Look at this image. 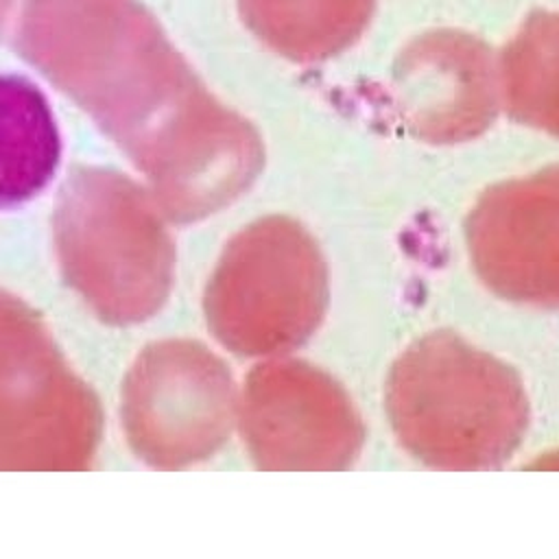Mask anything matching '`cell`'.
Listing matches in <instances>:
<instances>
[{
    "instance_id": "obj_1",
    "label": "cell",
    "mask_w": 559,
    "mask_h": 559,
    "mask_svg": "<svg viewBox=\"0 0 559 559\" xmlns=\"http://www.w3.org/2000/svg\"><path fill=\"white\" fill-rule=\"evenodd\" d=\"M384 408L413 459L452 472L504 465L531 424L518 371L445 330L419 336L393 360Z\"/></svg>"
},
{
    "instance_id": "obj_2",
    "label": "cell",
    "mask_w": 559,
    "mask_h": 559,
    "mask_svg": "<svg viewBox=\"0 0 559 559\" xmlns=\"http://www.w3.org/2000/svg\"><path fill=\"white\" fill-rule=\"evenodd\" d=\"M328 262L312 234L288 216L247 225L225 249L207 288V321L240 356H288L323 323Z\"/></svg>"
},
{
    "instance_id": "obj_3",
    "label": "cell",
    "mask_w": 559,
    "mask_h": 559,
    "mask_svg": "<svg viewBox=\"0 0 559 559\" xmlns=\"http://www.w3.org/2000/svg\"><path fill=\"white\" fill-rule=\"evenodd\" d=\"M236 415L253 463L266 472L347 469L365 443L341 382L290 356L266 358L247 376Z\"/></svg>"
},
{
    "instance_id": "obj_4",
    "label": "cell",
    "mask_w": 559,
    "mask_h": 559,
    "mask_svg": "<svg viewBox=\"0 0 559 559\" xmlns=\"http://www.w3.org/2000/svg\"><path fill=\"white\" fill-rule=\"evenodd\" d=\"M463 234L487 290L520 306L559 308V164L489 186Z\"/></svg>"
},
{
    "instance_id": "obj_5",
    "label": "cell",
    "mask_w": 559,
    "mask_h": 559,
    "mask_svg": "<svg viewBox=\"0 0 559 559\" xmlns=\"http://www.w3.org/2000/svg\"><path fill=\"white\" fill-rule=\"evenodd\" d=\"M386 94L413 138L428 144L474 140L502 109L496 50L461 28L426 31L397 52Z\"/></svg>"
},
{
    "instance_id": "obj_6",
    "label": "cell",
    "mask_w": 559,
    "mask_h": 559,
    "mask_svg": "<svg viewBox=\"0 0 559 559\" xmlns=\"http://www.w3.org/2000/svg\"><path fill=\"white\" fill-rule=\"evenodd\" d=\"M61 153L63 138L46 92L24 74L0 72V210L41 192Z\"/></svg>"
},
{
    "instance_id": "obj_7",
    "label": "cell",
    "mask_w": 559,
    "mask_h": 559,
    "mask_svg": "<svg viewBox=\"0 0 559 559\" xmlns=\"http://www.w3.org/2000/svg\"><path fill=\"white\" fill-rule=\"evenodd\" d=\"M247 26L280 57L312 66L338 57L369 28L376 0H240Z\"/></svg>"
},
{
    "instance_id": "obj_8",
    "label": "cell",
    "mask_w": 559,
    "mask_h": 559,
    "mask_svg": "<svg viewBox=\"0 0 559 559\" xmlns=\"http://www.w3.org/2000/svg\"><path fill=\"white\" fill-rule=\"evenodd\" d=\"M500 103L524 127L559 138V11H531L498 57Z\"/></svg>"
}]
</instances>
